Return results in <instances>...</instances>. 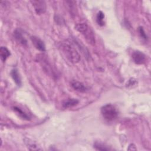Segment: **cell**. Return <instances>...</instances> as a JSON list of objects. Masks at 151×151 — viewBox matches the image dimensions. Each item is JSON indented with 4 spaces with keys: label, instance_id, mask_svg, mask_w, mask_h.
Segmentation results:
<instances>
[{
    "label": "cell",
    "instance_id": "cell-1",
    "mask_svg": "<svg viewBox=\"0 0 151 151\" xmlns=\"http://www.w3.org/2000/svg\"><path fill=\"white\" fill-rule=\"evenodd\" d=\"M60 49L67 59L73 63H78L81 59L80 55L76 49L68 42H62L60 45Z\"/></svg>",
    "mask_w": 151,
    "mask_h": 151
},
{
    "label": "cell",
    "instance_id": "cell-2",
    "mask_svg": "<svg viewBox=\"0 0 151 151\" xmlns=\"http://www.w3.org/2000/svg\"><path fill=\"white\" fill-rule=\"evenodd\" d=\"M101 113L103 118L108 122L115 120L118 116V111L111 104H107L101 109Z\"/></svg>",
    "mask_w": 151,
    "mask_h": 151
},
{
    "label": "cell",
    "instance_id": "cell-3",
    "mask_svg": "<svg viewBox=\"0 0 151 151\" xmlns=\"http://www.w3.org/2000/svg\"><path fill=\"white\" fill-rule=\"evenodd\" d=\"M75 29L82 34L89 43L93 44L95 42L93 32L90 29V28L86 23H78L77 24L75 27Z\"/></svg>",
    "mask_w": 151,
    "mask_h": 151
},
{
    "label": "cell",
    "instance_id": "cell-4",
    "mask_svg": "<svg viewBox=\"0 0 151 151\" xmlns=\"http://www.w3.org/2000/svg\"><path fill=\"white\" fill-rule=\"evenodd\" d=\"M37 58H38V62L41 64L44 71H46L49 76H51L52 77L54 76H56L55 71H54L51 63L49 62L46 56L42 54L38 55V56L37 57Z\"/></svg>",
    "mask_w": 151,
    "mask_h": 151
},
{
    "label": "cell",
    "instance_id": "cell-5",
    "mask_svg": "<svg viewBox=\"0 0 151 151\" xmlns=\"http://www.w3.org/2000/svg\"><path fill=\"white\" fill-rule=\"evenodd\" d=\"M34 10L37 15H41L44 14L46 11V4L44 1L41 0H34L31 1Z\"/></svg>",
    "mask_w": 151,
    "mask_h": 151
},
{
    "label": "cell",
    "instance_id": "cell-6",
    "mask_svg": "<svg viewBox=\"0 0 151 151\" xmlns=\"http://www.w3.org/2000/svg\"><path fill=\"white\" fill-rule=\"evenodd\" d=\"M132 59L133 61L137 64H142L146 62V55L139 51H134L132 54Z\"/></svg>",
    "mask_w": 151,
    "mask_h": 151
},
{
    "label": "cell",
    "instance_id": "cell-7",
    "mask_svg": "<svg viewBox=\"0 0 151 151\" xmlns=\"http://www.w3.org/2000/svg\"><path fill=\"white\" fill-rule=\"evenodd\" d=\"M31 40L32 43L34 45V47L38 50L41 51H45V45L44 42L40 39L39 38L35 36L31 37Z\"/></svg>",
    "mask_w": 151,
    "mask_h": 151
},
{
    "label": "cell",
    "instance_id": "cell-8",
    "mask_svg": "<svg viewBox=\"0 0 151 151\" xmlns=\"http://www.w3.org/2000/svg\"><path fill=\"white\" fill-rule=\"evenodd\" d=\"M72 87L76 90V91H80V92H85L87 91V88L81 82H79L78 81H72L71 83Z\"/></svg>",
    "mask_w": 151,
    "mask_h": 151
},
{
    "label": "cell",
    "instance_id": "cell-9",
    "mask_svg": "<svg viewBox=\"0 0 151 151\" xmlns=\"http://www.w3.org/2000/svg\"><path fill=\"white\" fill-rule=\"evenodd\" d=\"M14 37L16 39V40L19 42L20 44H21L22 45H25L27 44V41L25 40V38H24V37H23L22 33L18 29L15 30L14 32Z\"/></svg>",
    "mask_w": 151,
    "mask_h": 151
},
{
    "label": "cell",
    "instance_id": "cell-10",
    "mask_svg": "<svg viewBox=\"0 0 151 151\" xmlns=\"http://www.w3.org/2000/svg\"><path fill=\"white\" fill-rule=\"evenodd\" d=\"M25 143L26 145L27 146V147L31 150H42L41 148L40 147V146H38V145L35 143L34 141L29 139H25Z\"/></svg>",
    "mask_w": 151,
    "mask_h": 151
},
{
    "label": "cell",
    "instance_id": "cell-11",
    "mask_svg": "<svg viewBox=\"0 0 151 151\" xmlns=\"http://www.w3.org/2000/svg\"><path fill=\"white\" fill-rule=\"evenodd\" d=\"M10 51L5 47H1L0 48V57L3 62H5L6 60L10 55Z\"/></svg>",
    "mask_w": 151,
    "mask_h": 151
},
{
    "label": "cell",
    "instance_id": "cell-12",
    "mask_svg": "<svg viewBox=\"0 0 151 151\" xmlns=\"http://www.w3.org/2000/svg\"><path fill=\"white\" fill-rule=\"evenodd\" d=\"M13 110L21 119H24V120H30V117L27 113H25L24 111H23L20 108H19L18 107H13Z\"/></svg>",
    "mask_w": 151,
    "mask_h": 151
},
{
    "label": "cell",
    "instance_id": "cell-13",
    "mask_svg": "<svg viewBox=\"0 0 151 151\" xmlns=\"http://www.w3.org/2000/svg\"><path fill=\"white\" fill-rule=\"evenodd\" d=\"M78 103V100L75 99H70L64 101L63 103V106L64 108H70L77 105Z\"/></svg>",
    "mask_w": 151,
    "mask_h": 151
},
{
    "label": "cell",
    "instance_id": "cell-14",
    "mask_svg": "<svg viewBox=\"0 0 151 151\" xmlns=\"http://www.w3.org/2000/svg\"><path fill=\"white\" fill-rule=\"evenodd\" d=\"M11 77L13 78L14 81L15 82V83L18 86H20L21 84V77L19 76V74L18 73L17 70H16V69L12 70L11 71Z\"/></svg>",
    "mask_w": 151,
    "mask_h": 151
},
{
    "label": "cell",
    "instance_id": "cell-15",
    "mask_svg": "<svg viewBox=\"0 0 151 151\" xmlns=\"http://www.w3.org/2000/svg\"><path fill=\"white\" fill-rule=\"evenodd\" d=\"M104 15L103 12L102 11H99L96 17V21L98 25H99L100 26H103L104 25Z\"/></svg>",
    "mask_w": 151,
    "mask_h": 151
},
{
    "label": "cell",
    "instance_id": "cell-16",
    "mask_svg": "<svg viewBox=\"0 0 151 151\" xmlns=\"http://www.w3.org/2000/svg\"><path fill=\"white\" fill-rule=\"evenodd\" d=\"M94 147H95L97 150H111L109 147H108L107 146L104 145L103 143L96 142L94 145Z\"/></svg>",
    "mask_w": 151,
    "mask_h": 151
},
{
    "label": "cell",
    "instance_id": "cell-17",
    "mask_svg": "<svg viewBox=\"0 0 151 151\" xmlns=\"http://www.w3.org/2000/svg\"><path fill=\"white\" fill-rule=\"evenodd\" d=\"M139 33H140V35L141 36V37L145 40H146L147 39V35H146L145 34V32L144 31V29H143L142 27H139Z\"/></svg>",
    "mask_w": 151,
    "mask_h": 151
}]
</instances>
